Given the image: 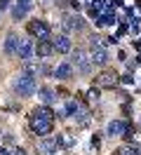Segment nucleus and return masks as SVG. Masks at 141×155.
Masks as SVG:
<instances>
[{"instance_id":"nucleus-1","label":"nucleus","mask_w":141,"mask_h":155,"mask_svg":"<svg viewBox=\"0 0 141 155\" xmlns=\"http://www.w3.org/2000/svg\"><path fill=\"white\" fill-rule=\"evenodd\" d=\"M52 125H54V115H52L49 108H35V110H33L31 127H33L35 134H40V136L49 134V132H52Z\"/></svg>"},{"instance_id":"nucleus-2","label":"nucleus","mask_w":141,"mask_h":155,"mask_svg":"<svg viewBox=\"0 0 141 155\" xmlns=\"http://www.w3.org/2000/svg\"><path fill=\"white\" fill-rule=\"evenodd\" d=\"M14 89H17L19 97H31V94H35V78L28 75V73H24V75H19L17 80H14Z\"/></svg>"},{"instance_id":"nucleus-3","label":"nucleus","mask_w":141,"mask_h":155,"mask_svg":"<svg viewBox=\"0 0 141 155\" xmlns=\"http://www.w3.org/2000/svg\"><path fill=\"white\" fill-rule=\"evenodd\" d=\"M28 31H31V35H35L40 42L42 40H49V26H47V21H31V26H28Z\"/></svg>"},{"instance_id":"nucleus-4","label":"nucleus","mask_w":141,"mask_h":155,"mask_svg":"<svg viewBox=\"0 0 141 155\" xmlns=\"http://www.w3.org/2000/svg\"><path fill=\"white\" fill-rule=\"evenodd\" d=\"M106 134H111V136H127V134H129V127H127L125 120H113V122H108Z\"/></svg>"},{"instance_id":"nucleus-5","label":"nucleus","mask_w":141,"mask_h":155,"mask_svg":"<svg viewBox=\"0 0 141 155\" xmlns=\"http://www.w3.org/2000/svg\"><path fill=\"white\" fill-rule=\"evenodd\" d=\"M73 64H75L78 68H80L82 73H87V71L92 68V61L87 59V54H85L82 49H75V52H73Z\"/></svg>"},{"instance_id":"nucleus-6","label":"nucleus","mask_w":141,"mask_h":155,"mask_svg":"<svg viewBox=\"0 0 141 155\" xmlns=\"http://www.w3.org/2000/svg\"><path fill=\"white\" fill-rule=\"evenodd\" d=\"M38 153H40V155H54L56 153V141H54V139L42 136V139L38 141Z\"/></svg>"},{"instance_id":"nucleus-7","label":"nucleus","mask_w":141,"mask_h":155,"mask_svg":"<svg viewBox=\"0 0 141 155\" xmlns=\"http://www.w3.org/2000/svg\"><path fill=\"white\" fill-rule=\"evenodd\" d=\"M19 42H21V38H19V35H14V33H9L7 38H5V42H2L5 54H17V52H19Z\"/></svg>"},{"instance_id":"nucleus-8","label":"nucleus","mask_w":141,"mask_h":155,"mask_svg":"<svg viewBox=\"0 0 141 155\" xmlns=\"http://www.w3.org/2000/svg\"><path fill=\"white\" fill-rule=\"evenodd\" d=\"M52 47H54V52H59V54H66V52H71V38H68V35H56L54 42H52Z\"/></svg>"},{"instance_id":"nucleus-9","label":"nucleus","mask_w":141,"mask_h":155,"mask_svg":"<svg viewBox=\"0 0 141 155\" xmlns=\"http://www.w3.org/2000/svg\"><path fill=\"white\" fill-rule=\"evenodd\" d=\"M106 59H108V52L103 45H92V64H106Z\"/></svg>"},{"instance_id":"nucleus-10","label":"nucleus","mask_w":141,"mask_h":155,"mask_svg":"<svg viewBox=\"0 0 141 155\" xmlns=\"http://www.w3.org/2000/svg\"><path fill=\"white\" fill-rule=\"evenodd\" d=\"M28 12H31V0H19L17 5L12 7V14H14V19H24Z\"/></svg>"},{"instance_id":"nucleus-11","label":"nucleus","mask_w":141,"mask_h":155,"mask_svg":"<svg viewBox=\"0 0 141 155\" xmlns=\"http://www.w3.org/2000/svg\"><path fill=\"white\" fill-rule=\"evenodd\" d=\"M17 54L24 59V61H31V57H33V42H31V40H21Z\"/></svg>"},{"instance_id":"nucleus-12","label":"nucleus","mask_w":141,"mask_h":155,"mask_svg":"<svg viewBox=\"0 0 141 155\" xmlns=\"http://www.w3.org/2000/svg\"><path fill=\"white\" fill-rule=\"evenodd\" d=\"M99 85H101V87H115V85H118V75H115L113 71H106V73L99 75Z\"/></svg>"},{"instance_id":"nucleus-13","label":"nucleus","mask_w":141,"mask_h":155,"mask_svg":"<svg viewBox=\"0 0 141 155\" xmlns=\"http://www.w3.org/2000/svg\"><path fill=\"white\" fill-rule=\"evenodd\" d=\"M64 26L68 31H80L85 26V21L80 19V17H78V14H71V17H66V21H64Z\"/></svg>"},{"instance_id":"nucleus-14","label":"nucleus","mask_w":141,"mask_h":155,"mask_svg":"<svg viewBox=\"0 0 141 155\" xmlns=\"http://www.w3.org/2000/svg\"><path fill=\"white\" fill-rule=\"evenodd\" d=\"M54 75L59 78V80H68V78L73 75V66H71V64H59L56 71H54Z\"/></svg>"},{"instance_id":"nucleus-15","label":"nucleus","mask_w":141,"mask_h":155,"mask_svg":"<svg viewBox=\"0 0 141 155\" xmlns=\"http://www.w3.org/2000/svg\"><path fill=\"white\" fill-rule=\"evenodd\" d=\"M40 101H42L45 106H52V104H54V101H56V94H54V92H52V89L42 87V89H40Z\"/></svg>"},{"instance_id":"nucleus-16","label":"nucleus","mask_w":141,"mask_h":155,"mask_svg":"<svg viewBox=\"0 0 141 155\" xmlns=\"http://www.w3.org/2000/svg\"><path fill=\"white\" fill-rule=\"evenodd\" d=\"M42 71H45V68L40 66V64H35V61H26V73L28 75H42Z\"/></svg>"},{"instance_id":"nucleus-17","label":"nucleus","mask_w":141,"mask_h":155,"mask_svg":"<svg viewBox=\"0 0 141 155\" xmlns=\"http://www.w3.org/2000/svg\"><path fill=\"white\" fill-rule=\"evenodd\" d=\"M115 24V14H99L96 17V26H113Z\"/></svg>"},{"instance_id":"nucleus-18","label":"nucleus","mask_w":141,"mask_h":155,"mask_svg":"<svg viewBox=\"0 0 141 155\" xmlns=\"http://www.w3.org/2000/svg\"><path fill=\"white\" fill-rule=\"evenodd\" d=\"M52 49H54V47H52V45H47V40H42V42L38 45V49H35V52H38V57H40V59H45L47 54L52 52Z\"/></svg>"},{"instance_id":"nucleus-19","label":"nucleus","mask_w":141,"mask_h":155,"mask_svg":"<svg viewBox=\"0 0 141 155\" xmlns=\"http://www.w3.org/2000/svg\"><path fill=\"white\" fill-rule=\"evenodd\" d=\"M75 120H78L80 125H87V122H89V113H87L85 108L78 106V110H75Z\"/></svg>"},{"instance_id":"nucleus-20","label":"nucleus","mask_w":141,"mask_h":155,"mask_svg":"<svg viewBox=\"0 0 141 155\" xmlns=\"http://www.w3.org/2000/svg\"><path fill=\"white\" fill-rule=\"evenodd\" d=\"M115 153H118V155H139V150L132 148V146H122V148H118Z\"/></svg>"},{"instance_id":"nucleus-21","label":"nucleus","mask_w":141,"mask_h":155,"mask_svg":"<svg viewBox=\"0 0 141 155\" xmlns=\"http://www.w3.org/2000/svg\"><path fill=\"white\" fill-rule=\"evenodd\" d=\"M9 5H12V2H9V0H0V10H2V12H5V10H7V7H9Z\"/></svg>"},{"instance_id":"nucleus-22","label":"nucleus","mask_w":141,"mask_h":155,"mask_svg":"<svg viewBox=\"0 0 141 155\" xmlns=\"http://www.w3.org/2000/svg\"><path fill=\"white\" fill-rule=\"evenodd\" d=\"M9 155H26V150H21V148H14V150H9Z\"/></svg>"},{"instance_id":"nucleus-23","label":"nucleus","mask_w":141,"mask_h":155,"mask_svg":"<svg viewBox=\"0 0 141 155\" xmlns=\"http://www.w3.org/2000/svg\"><path fill=\"white\" fill-rule=\"evenodd\" d=\"M0 155H9V150L7 148H0Z\"/></svg>"},{"instance_id":"nucleus-24","label":"nucleus","mask_w":141,"mask_h":155,"mask_svg":"<svg viewBox=\"0 0 141 155\" xmlns=\"http://www.w3.org/2000/svg\"><path fill=\"white\" fill-rule=\"evenodd\" d=\"M0 134H2V132H0Z\"/></svg>"}]
</instances>
